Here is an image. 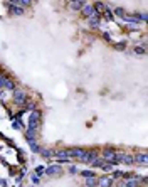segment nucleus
Here are the masks:
<instances>
[{
    "label": "nucleus",
    "instance_id": "obj_1",
    "mask_svg": "<svg viewBox=\"0 0 148 187\" xmlns=\"http://www.w3.org/2000/svg\"><path fill=\"white\" fill-rule=\"evenodd\" d=\"M39 120H40V113L34 110L29 115V128L30 130H37L39 128Z\"/></svg>",
    "mask_w": 148,
    "mask_h": 187
},
{
    "label": "nucleus",
    "instance_id": "obj_2",
    "mask_svg": "<svg viewBox=\"0 0 148 187\" xmlns=\"http://www.w3.org/2000/svg\"><path fill=\"white\" fill-rule=\"evenodd\" d=\"M27 93L24 91H14V103L15 105H25L27 103Z\"/></svg>",
    "mask_w": 148,
    "mask_h": 187
},
{
    "label": "nucleus",
    "instance_id": "obj_3",
    "mask_svg": "<svg viewBox=\"0 0 148 187\" xmlns=\"http://www.w3.org/2000/svg\"><path fill=\"white\" fill-rule=\"evenodd\" d=\"M96 157H98V152H96V150H91V152H86V153H84V157H83L81 160H83V162H89V164H91Z\"/></svg>",
    "mask_w": 148,
    "mask_h": 187
},
{
    "label": "nucleus",
    "instance_id": "obj_4",
    "mask_svg": "<svg viewBox=\"0 0 148 187\" xmlns=\"http://www.w3.org/2000/svg\"><path fill=\"white\" fill-rule=\"evenodd\" d=\"M133 160H135V162H138V164H141V165H147L148 157H147V153H136V155L133 157Z\"/></svg>",
    "mask_w": 148,
    "mask_h": 187
},
{
    "label": "nucleus",
    "instance_id": "obj_5",
    "mask_svg": "<svg viewBox=\"0 0 148 187\" xmlns=\"http://www.w3.org/2000/svg\"><path fill=\"white\" fill-rule=\"evenodd\" d=\"M84 153H86V150H84V149H73V150H69V157L83 158V157H84Z\"/></svg>",
    "mask_w": 148,
    "mask_h": 187
},
{
    "label": "nucleus",
    "instance_id": "obj_6",
    "mask_svg": "<svg viewBox=\"0 0 148 187\" xmlns=\"http://www.w3.org/2000/svg\"><path fill=\"white\" fill-rule=\"evenodd\" d=\"M81 10H83V15H84V17H88V19L94 15V7H92V5H84Z\"/></svg>",
    "mask_w": 148,
    "mask_h": 187
},
{
    "label": "nucleus",
    "instance_id": "obj_7",
    "mask_svg": "<svg viewBox=\"0 0 148 187\" xmlns=\"http://www.w3.org/2000/svg\"><path fill=\"white\" fill-rule=\"evenodd\" d=\"M114 153H116L114 149H106L104 152H103V157H104V160H106V162H111V160L114 158Z\"/></svg>",
    "mask_w": 148,
    "mask_h": 187
},
{
    "label": "nucleus",
    "instance_id": "obj_8",
    "mask_svg": "<svg viewBox=\"0 0 148 187\" xmlns=\"http://www.w3.org/2000/svg\"><path fill=\"white\" fill-rule=\"evenodd\" d=\"M98 184L101 187H111V184H113V180H111L108 175H104V177H101L99 180H98Z\"/></svg>",
    "mask_w": 148,
    "mask_h": 187
},
{
    "label": "nucleus",
    "instance_id": "obj_9",
    "mask_svg": "<svg viewBox=\"0 0 148 187\" xmlns=\"http://www.w3.org/2000/svg\"><path fill=\"white\" fill-rule=\"evenodd\" d=\"M84 5H86L84 0H73V2H71V9H73V10H81Z\"/></svg>",
    "mask_w": 148,
    "mask_h": 187
},
{
    "label": "nucleus",
    "instance_id": "obj_10",
    "mask_svg": "<svg viewBox=\"0 0 148 187\" xmlns=\"http://www.w3.org/2000/svg\"><path fill=\"white\" fill-rule=\"evenodd\" d=\"M59 172H61V167H59V165H51L49 168H46L44 174H47V175H54V174H59Z\"/></svg>",
    "mask_w": 148,
    "mask_h": 187
},
{
    "label": "nucleus",
    "instance_id": "obj_11",
    "mask_svg": "<svg viewBox=\"0 0 148 187\" xmlns=\"http://www.w3.org/2000/svg\"><path fill=\"white\" fill-rule=\"evenodd\" d=\"M104 162H106L104 158H98V157H96V158H94V160L91 162V167H92V168H101Z\"/></svg>",
    "mask_w": 148,
    "mask_h": 187
},
{
    "label": "nucleus",
    "instance_id": "obj_12",
    "mask_svg": "<svg viewBox=\"0 0 148 187\" xmlns=\"http://www.w3.org/2000/svg\"><path fill=\"white\" fill-rule=\"evenodd\" d=\"M9 9H10V14H14V15H22V14H24V9H22V7H17V5H10Z\"/></svg>",
    "mask_w": 148,
    "mask_h": 187
},
{
    "label": "nucleus",
    "instance_id": "obj_13",
    "mask_svg": "<svg viewBox=\"0 0 148 187\" xmlns=\"http://www.w3.org/2000/svg\"><path fill=\"white\" fill-rule=\"evenodd\" d=\"M56 158H69V150H59L54 153Z\"/></svg>",
    "mask_w": 148,
    "mask_h": 187
},
{
    "label": "nucleus",
    "instance_id": "obj_14",
    "mask_svg": "<svg viewBox=\"0 0 148 187\" xmlns=\"http://www.w3.org/2000/svg\"><path fill=\"white\" fill-rule=\"evenodd\" d=\"M125 187H138L140 186V180H138V177H133V179H130L126 184H123Z\"/></svg>",
    "mask_w": 148,
    "mask_h": 187
},
{
    "label": "nucleus",
    "instance_id": "obj_15",
    "mask_svg": "<svg viewBox=\"0 0 148 187\" xmlns=\"http://www.w3.org/2000/svg\"><path fill=\"white\" fill-rule=\"evenodd\" d=\"M121 164H126V165H131V164H135V160H133V155H126V153H123Z\"/></svg>",
    "mask_w": 148,
    "mask_h": 187
},
{
    "label": "nucleus",
    "instance_id": "obj_16",
    "mask_svg": "<svg viewBox=\"0 0 148 187\" xmlns=\"http://www.w3.org/2000/svg\"><path fill=\"white\" fill-rule=\"evenodd\" d=\"M3 90H14V91H15V83H14V79L7 78V81H5V86H3Z\"/></svg>",
    "mask_w": 148,
    "mask_h": 187
},
{
    "label": "nucleus",
    "instance_id": "obj_17",
    "mask_svg": "<svg viewBox=\"0 0 148 187\" xmlns=\"http://www.w3.org/2000/svg\"><path fill=\"white\" fill-rule=\"evenodd\" d=\"M89 25H91L92 29H98V27H99V19H98V17H96V15H92V17H89Z\"/></svg>",
    "mask_w": 148,
    "mask_h": 187
},
{
    "label": "nucleus",
    "instance_id": "obj_18",
    "mask_svg": "<svg viewBox=\"0 0 148 187\" xmlns=\"http://www.w3.org/2000/svg\"><path fill=\"white\" fill-rule=\"evenodd\" d=\"M86 186H88V187H96V186H98L96 177H88V179H86Z\"/></svg>",
    "mask_w": 148,
    "mask_h": 187
},
{
    "label": "nucleus",
    "instance_id": "obj_19",
    "mask_svg": "<svg viewBox=\"0 0 148 187\" xmlns=\"http://www.w3.org/2000/svg\"><path fill=\"white\" fill-rule=\"evenodd\" d=\"M40 155H42V157H46V158H49V157H52V155H54V152H52V150H49V149H42V150H40Z\"/></svg>",
    "mask_w": 148,
    "mask_h": 187
},
{
    "label": "nucleus",
    "instance_id": "obj_20",
    "mask_svg": "<svg viewBox=\"0 0 148 187\" xmlns=\"http://www.w3.org/2000/svg\"><path fill=\"white\" fill-rule=\"evenodd\" d=\"M81 175H83L84 179H88V177H96V172H94V170H83Z\"/></svg>",
    "mask_w": 148,
    "mask_h": 187
},
{
    "label": "nucleus",
    "instance_id": "obj_21",
    "mask_svg": "<svg viewBox=\"0 0 148 187\" xmlns=\"http://www.w3.org/2000/svg\"><path fill=\"white\" fill-rule=\"evenodd\" d=\"M92 7H94V10H96V12H101V10H104V9H106V5H104L103 2H96Z\"/></svg>",
    "mask_w": 148,
    "mask_h": 187
},
{
    "label": "nucleus",
    "instance_id": "obj_22",
    "mask_svg": "<svg viewBox=\"0 0 148 187\" xmlns=\"http://www.w3.org/2000/svg\"><path fill=\"white\" fill-rule=\"evenodd\" d=\"M113 15H118V17H121V19H123V17L126 15V12H125V9H121V7H118V9L114 10V14H113Z\"/></svg>",
    "mask_w": 148,
    "mask_h": 187
},
{
    "label": "nucleus",
    "instance_id": "obj_23",
    "mask_svg": "<svg viewBox=\"0 0 148 187\" xmlns=\"http://www.w3.org/2000/svg\"><path fill=\"white\" fill-rule=\"evenodd\" d=\"M114 46V49H118V51H125L126 49V42L123 40V42H116V44H113Z\"/></svg>",
    "mask_w": 148,
    "mask_h": 187
},
{
    "label": "nucleus",
    "instance_id": "obj_24",
    "mask_svg": "<svg viewBox=\"0 0 148 187\" xmlns=\"http://www.w3.org/2000/svg\"><path fill=\"white\" fill-rule=\"evenodd\" d=\"M133 52H135V54H138V56H143L147 51H145V47H141V46H136V47L133 49Z\"/></svg>",
    "mask_w": 148,
    "mask_h": 187
},
{
    "label": "nucleus",
    "instance_id": "obj_25",
    "mask_svg": "<svg viewBox=\"0 0 148 187\" xmlns=\"http://www.w3.org/2000/svg\"><path fill=\"white\" fill-rule=\"evenodd\" d=\"M29 145H30V149H32V152H40V147L36 143V140H32V142H29Z\"/></svg>",
    "mask_w": 148,
    "mask_h": 187
},
{
    "label": "nucleus",
    "instance_id": "obj_26",
    "mask_svg": "<svg viewBox=\"0 0 148 187\" xmlns=\"http://www.w3.org/2000/svg\"><path fill=\"white\" fill-rule=\"evenodd\" d=\"M12 128H15V130H22V128H24V127H22V123H20V120H14Z\"/></svg>",
    "mask_w": 148,
    "mask_h": 187
},
{
    "label": "nucleus",
    "instance_id": "obj_27",
    "mask_svg": "<svg viewBox=\"0 0 148 187\" xmlns=\"http://www.w3.org/2000/svg\"><path fill=\"white\" fill-rule=\"evenodd\" d=\"M104 17H106L108 20H111V19H113V12H111V10L108 9V7L104 9Z\"/></svg>",
    "mask_w": 148,
    "mask_h": 187
},
{
    "label": "nucleus",
    "instance_id": "obj_28",
    "mask_svg": "<svg viewBox=\"0 0 148 187\" xmlns=\"http://www.w3.org/2000/svg\"><path fill=\"white\" fill-rule=\"evenodd\" d=\"M103 170H104V172H111V170H113V164H103Z\"/></svg>",
    "mask_w": 148,
    "mask_h": 187
},
{
    "label": "nucleus",
    "instance_id": "obj_29",
    "mask_svg": "<svg viewBox=\"0 0 148 187\" xmlns=\"http://www.w3.org/2000/svg\"><path fill=\"white\" fill-rule=\"evenodd\" d=\"M36 172H37V175H40V174H44V172H46V168L42 167V165H39V167L36 168Z\"/></svg>",
    "mask_w": 148,
    "mask_h": 187
},
{
    "label": "nucleus",
    "instance_id": "obj_30",
    "mask_svg": "<svg viewBox=\"0 0 148 187\" xmlns=\"http://www.w3.org/2000/svg\"><path fill=\"white\" fill-rule=\"evenodd\" d=\"M103 39H104V40H108V42H111V40H113V39H111V36L108 34V32H103Z\"/></svg>",
    "mask_w": 148,
    "mask_h": 187
},
{
    "label": "nucleus",
    "instance_id": "obj_31",
    "mask_svg": "<svg viewBox=\"0 0 148 187\" xmlns=\"http://www.w3.org/2000/svg\"><path fill=\"white\" fill-rule=\"evenodd\" d=\"M121 175H123V172H120V170H116V172L113 174V177H114V179H120Z\"/></svg>",
    "mask_w": 148,
    "mask_h": 187
},
{
    "label": "nucleus",
    "instance_id": "obj_32",
    "mask_svg": "<svg viewBox=\"0 0 148 187\" xmlns=\"http://www.w3.org/2000/svg\"><path fill=\"white\" fill-rule=\"evenodd\" d=\"M39 180H40V177H39V175H32V182H34V184H39Z\"/></svg>",
    "mask_w": 148,
    "mask_h": 187
},
{
    "label": "nucleus",
    "instance_id": "obj_33",
    "mask_svg": "<svg viewBox=\"0 0 148 187\" xmlns=\"http://www.w3.org/2000/svg\"><path fill=\"white\" fill-rule=\"evenodd\" d=\"M30 2L32 0H18V3H22V5H30Z\"/></svg>",
    "mask_w": 148,
    "mask_h": 187
},
{
    "label": "nucleus",
    "instance_id": "obj_34",
    "mask_svg": "<svg viewBox=\"0 0 148 187\" xmlns=\"http://www.w3.org/2000/svg\"><path fill=\"white\" fill-rule=\"evenodd\" d=\"M5 98V90H0V99H3Z\"/></svg>",
    "mask_w": 148,
    "mask_h": 187
},
{
    "label": "nucleus",
    "instance_id": "obj_35",
    "mask_svg": "<svg viewBox=\"0 0 148 187\" xmlns=\"http://www.w3.org/2000/svg\"><path fill=\"white\" fill-rule=\"evenodd\" d=\"M69 172H71V174H76V172H77V168H76V167H69Z\"/></svg>",
    "mask_w": 148,
    "mask_h": 187
},
{
    "label": "nucleus",
    "instance_id": "obj_36",
    "mask_svg": "<svg viewBox=\"0 0 148 187\" xmlns=\"http://www.w3.org/2000/svg\"><path fill=\"white\" fill-rule=\"evenodd\" d=\"M17 187H20V186H17Z\"/></svg>",
    "mask_w": 148,
    "mask_h": 187
}]
</instances>
